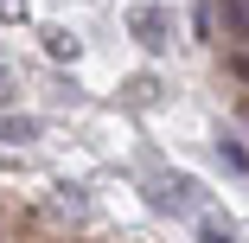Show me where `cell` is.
I'll return each mask as SVG.
<instances>
[{
	"label": "cell",
	"instance_id": "cell-1",
	"mask_svg": "<svg viewBox=\"0 0 249 243\" xmlns=\"http://www.w3.org/2000/svg\"><path fill=\"white\" fill-rule=\"evenodd\" d=\"M128 32H134L141 52H166L173 45V13L154 7V0H141V7H128Z\"/></svg>",
	"mask_w": 249,
	"mask_h": 243
},
{
	"label": "cell",
	"instance_id": "cell-2",
	"mask_svg": "<svg viewBox=\"0 0 249 243\" xmlns=\"http://www.w3.org/2000/svg\"><path fill=\"white\" fill-rule=\"evenodd\" d=\"M154 211H173V218H198V179L192 173H173V179H154L147 186Z\"/></svg>",
	"mask_w": 249,
	"mask_h": 243
},
{
	"label": "cell",
	"instance_id": "cell-3",
	"mask_svg": "<svg viewBox=\"0 0 249 243\" xmlns=\"http://www.w3.org/2000/svg\"><path fill=\"white\" fill-rule=\"evenodd\" d=\"M211 19H224V32H230L236 45H249V0H217Z\"/></svg>",
	"mask_w": 249,
	"mask_h": 243
},
{
	"label": "cell",
	"instance_id": "cell-4",
	"mask_svg": "<svg viewBox=\"0 0 249 243\" xmlns=\"http://www.w3.org/2000/svg\"><path fill=\"white\" fill-rule=\"evenodd\" d=\"M0 141H13V148L38 141V115H0Z\"/></svg>",
	"mask_w": 249,
	"mask_h": 243
},
{
	"label": "cell",
	"instance_id": "cell-5",
	"mask_svg": "<svg viewBox=\"0 0 249 243\" xmlns=\"http://www.w3.org/2000/svg\"><path fill=\"white\" fill-rule=\"evenodd\" d=\"M45 52H52V58L64 64V58H77V52H83V45L71 38V26H45Z\"/></svg>",
	"mask_w": 249,
	"mask_h": 243
},
{
	"label": "cell",
	"instance_id": "cell-6",
	"mask_svg": "<svg viewBox=\"0 0 249 243\" xmlns=\"http://www.w3.org/2000/svg\"><path fill=\"white\" fill-rule=\"evenodd\" d=\"M217 160H224L230 173H249V148H243L236 134H217Z\"/></svg>",
	"mask_w": 249,
	"mask_h": 243
},
{
	"label": "cell",
	"instance_id": "cell-7",
	"mask_svg": "<svg viewBox=\"0 0 249 243\" xmlns=\"http://www.w3.org/2000/svg\"><path fill=\"white\" fill-rule=\"evenodd\" d=\"M122 96H128V103H141V109H147V103H160V77H128Z\"/></svg>",
	"mask_w": 249,
	"mask_h": 243
},
{
	"label": "cell",
	"instance_id": "cell-8",
	"mask_svg": "<svg viewBox=\"0 0 249 243\" xmlns=\"http://www.w3.org/2000/svg\"><path fill=\"white\" fill-rule=\"evenodd\" d=\"M198 243H236L230 218H198Z\"/></svg>",
	"mask_w": 249,
	"mask_h": 243
},
{
	"label": "cell",
	"instance_id": "cell-9",
	"mask_svg": "<svg viewBox=\"0 0 249 243\" xmlns=\"http://www.w3.org/2000/svg\"><path fill=\"white\" fill-rule=\"evenodd\" d=\"M58 205H64V211H77V218H83V211H89V199H83V186H71V179H64V186H58Z\"/></svg>",
	"mask_w": 249,
	"mask_h": 243
},
{
	"label": "cell",
	"instance_id": "cell-10",
	"mask_svg": "<svg viewBox=\"0 0 249 243\" xmlns=\"http://www.w3.org/2000/svg\"><path fill=\"white\" fill-rule=\"evenodd\" d=\"M192 32H198V38H211V32H217V19H211V0H205V7L192 13Z\"/></svg>",
	"mask_w": 249,
	"mask_h": 243
},
{
	"label": "cell",
	"instance_id": "cell-11",
	"mask_svg": "<svg viewBox=\"0 0 249 243\" xmlns=\"http://www.w3.org/2000/svg\"><path fill=\"white\" fill-rule=\"evenodd\" d=\"M0 19H7V26H19V19H26V0H0Z\"/></svg>",
	"mask_w": 249,
	"mask_h": 243
},
{
	"label": "cell",
	"instance_id": "cell-12",
	"mask_svg": "<svg viewBox=\"0 0 249 243\" xmlns=\"http://www.w3.org/2000/svg\"><path fill=\"white\" fill-rule=\"evenodd\" d=\"M230 71H236V77L249 83V52H230Z\"/></svg>",
	"mask_w": 249,
	"mask_h": 243
},
{
	"label": "cell",
	"instance_id": "cell-13",
	"mask_svg": "<svg viewBox=\"0 0 249 243\" xmlns=\"http://www.w3.org/2000/svg\"><path fill=\"white\" fill-rule=\"evenodd\" d=\"M7 96H13V77H7V64H0V103H7Z\"/></svg>",
	"mask_w": 249,
	"mask_h": 243
}]
</instances>
